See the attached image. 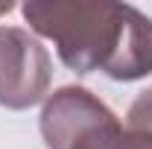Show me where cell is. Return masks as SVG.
Here are the masks:
<instances>
[{
  "label": "cell",
  "instance_id": "277c9868",
  "mask_svg": "<svg viewBox=\"0 0 152 149\" xmlns=\"http://www.w3.org/2000/svg\"><path fill=\"white\" fill-rule=\"evenodd\" d=\"M76 149H152V134L137 129H123L120 123H114L108 129L88 134Z\"/></svg>",
  "mask_w": 152,
  "mask_h": 149
},
{
  "label": "cell",
  "instance_id": "7a4b0ae2",
  "mask_svg": "<svg viewBox=\"0 0 152 149\" xmlns=\"http://www.w3.org/2000/svg\"><path fill=\"white\" fill-rule=\"evenodd\" d=\"M53 64L41 41L26 29L0 26V105L23 111L38 105L50 88Z\"/></svg>",
  "mask_w": 152,
  "mask_h": 149
},
{
  "label": "cell",
  "instance_id": "3957f363",
  "mask_svg": "<svg viewBox=\"0 0 152 149\" xmlns=\"http://www.w3.org/2000/svg\"><path fill=\"white\" fill-rule=\"evenodd\" d=\"M114 123H120L117 114L99 96L79 85L58 88L41 108V137L47 149H76L88 134Z\"/></svg>",
  "mask_w": 152,
  "mask_h": 149
},
{
  "label": "cell",
  "instance_id": "6da1fadb",
  "mask_svg": "<svg viewBox=\"0 0 152 149\" xmlns=\"http://www.w3.org/2000/svg\"><path fill=\"white\" fill-rule=\"evenodd\" d=\"M23 18L56 44L58 58L76 73L102 70L117 82L152 73V18L129 3L29 0Z\"/></svg>",
  "mask_w": 152,
  "mask_h": 149
},
{
  "label": "cell",
  "instance_id": "8992f818",
  "mask_svg": "<svg viewBox=\"0 0 152 149\" xmlns=\"http://www.w3.org/2000/svg\"><path fill=\"white\" fill-rule=\"evenodd\" d=\"M9 9H12V3H0V15H3V12H9Z\"/></svg>",
  "mask_w": 152,
  "mask_h": 149
},
{
  "label": "cell",
  "instance_id": "5b68a950",
  "mask_svg": "<svg viewBox=\"0 0 152 149\" xmlns=\"http://www.w3.org/2000/svg\"><path fill=\"white\" fill-rule=\"evenodd\" d=\"M126 129H137V131H149L152 134V88L143 91L126 114Z\"/></svg>",
  "mask_w": 152,
  "mask_h": 149
}]
</instances>
